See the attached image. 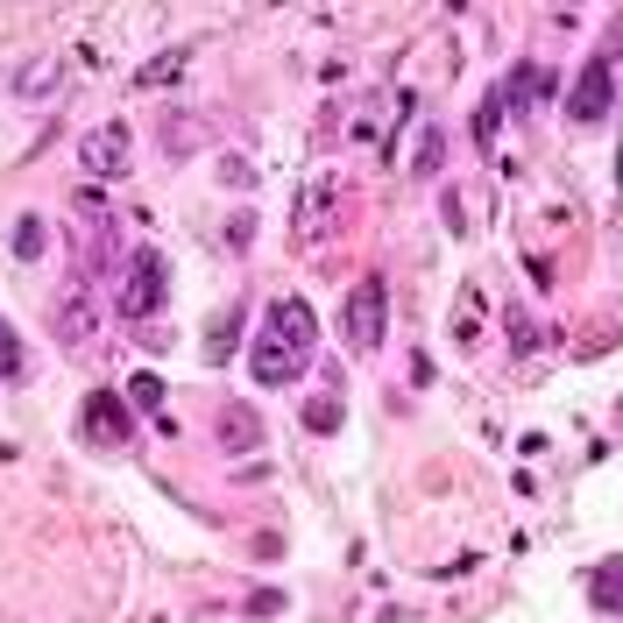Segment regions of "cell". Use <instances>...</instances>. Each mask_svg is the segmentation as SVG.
Segmentation results:
<instances>
[{
  "label": "cell",
  "mask_w": 623,
  "mask_h": 623,
  "mask_svg": "<svg viewBox=\"0 0 623 623\" xmlns=\"http://www.w3.org/2000/svg\"><path fill=\"white\" fill-rule=\"evenodd\" d=\"M234 334H241V312H220V326H212V355H234Z\"/></svg>",
  "instance_id": "cell-15"
},
{
  "label": "cell",
  "mask_w": 623,
  "mask_h": 623,
  "mask_svg": "<svg viewBox=\"0 0 623 623\" xmlns=\"http://www.w3.org/2000/svg\"><path fill=\"white\" fill-rule=\"evenodd\" d=\"M121 312H128V319H156V312H164V256H156V248L128 256V290H121Z\"/></svg>",
  "instance_id": "cell-4"
},
{
  "label": "cell",
  "mask_w": 623,
  "mask_h": 623,
  "mask_svg": "<svg viewBox=\"0 0 623 623\" xmlns=\"http://www.w3.org/2000/svg\"><path fill=\"white\" fill-rule=\"evenodd\" d=\"M496 121H503V92H482V107H475V142L482 149L496 142Z\"/></svg>",
  "instance_id": "cell-11"
},
{
  "label": "cell",
  "mask_w": 623,
  "mask_h": 623,
  "mask_svg": "<svg viewBox=\"0 0 623 623\" xmlns=\"http://www.w3.org/2000/svg\"><path fill=\"white\" fill-rule=\"evenodd\" d=\"M14 256H43V220H36V212H29V220H14Z\"/></svg>",
  "instance_id": "cell-12"
},
{
  "label": "cell",
  "mask_w": 623,
  "mask_h": 623,
  "mask_svg": "<svg viewBox=\"0 0 623 623\" xmlns=\"http://www.w3.org/2000/svg\"><path fill=\"white\" fill-rule=\"evenodd\" d=\"M545 92H553V71H545V65H517L511 71V86H503V107H532V100H545Z\"/></svg>",
  "instance_id": "cell-8"
},
{
  "label": "cell",
  "mask_w": 623,
  "mask_h": 623,
  "mask_svg": "<svg viewBox=\"0 0 623 623\" xmlns=\"http://www.w3.org/2000/svg\"><path fill=\"white\" fill-rule=\"evenodd\" d=\"M0 376H8V383H22V376H29V355H22V334H14V326H8V319H0Z\"/></svg>",
  "instance_id": "cell-10"
},
{
  "label": "cell",
  "mask_w": 623,
  "mask_h": 623,
  "mask_svg": "<svg viewBox=\"0 0 623 623\" xmlns=\"http://www.w3.org/2000/svg\"><path fill=\"white\" fill-rule=\"evenodd\" d=\"M86 439L128 446V404L113 397V389H92V397H86Z\"/></svg>",
  "instance_id": "cell-6"
},
{
  "label": "cell",
  "mask_w": 623,
  "mask_h": 623,
  "mask_svg": "<svg viewBox=\"0 0 623 623\" xmlns=\"http://www.w3.org/2000/svg\"><path fill=\"white\" fill-rule=\"evenodd\" d=\"M248 610H256V616H277V610H284V595H277V589H256V602H248Z\"/></svg>",
  "instance_id": "cell-20"
},
{
  "label": "cell",
  "mask_w": 623,
  "mask_h": 623,
  "mask_svg": "<svg viewBox=\"0 0 623 623\" xmlns=\"http://www.w3.org/2000/svg\"><path fill=\"white\" fill-rule=\"evenodd\" d=\"M178 71H185V50H170L164 65H149V71H142V86H164V78H178Z\"/></svg>",
  "instance_id": "cell-17"
},
{
  "label": "cell",
  "mask_w": 623,
  "mask_h": 623,
  "mask_svg": "<svg viewBox=\"0 0 623 623\" xmlns=\"http://www.w3.org/2000/svg\"><path fill=\"white\" fill-rule=\"evenodd\" d=\"M312 347H319V319H312L305 298H277L256 334V355H248V368H256V383H298L312 368Z\"/></svg>",
  "instance_id": "cell-1"
},
{
  "label": "cell",
  "mask_w": 623,
  "mask_h": 623,
  "mask_svg": "<svg viewBox=\"0 0 623 623\" xmlns=\"http://www.w3.org/2000/svg\"><path fill=\"white\" fill-rule=\"evenodd\" d=\"M589 595H595V610L623 616V560H610V567H595V574H589Z\"/></svg>",
  "instance_id": "cell-9"
},
{
  "label": "cell",
  "mask_w": 623,
  "mask_h": 623,
  "mask_svg": "<svg viewBox=\"0 0 623 623\" xmlns=\"http://www.w3.org/2000/svg\"><path fill=\"white\" fill-rule=\"evenodd\" d=\"M248 227H256V220H248V212H234V220H227V248H248Z\"/></svg>",
  "instance_id": "cell-19"
},
{
  "label": "cell",
  "mask_w": 623,
  "mask_h": 623,
  "mask_svg": "<svg viewBox=\"0 0 623 623\" xmlns=\"http://www.w3.org/2000/svg\"><path fill=\"white\" fill-rule=\"evenodd\" d=\"M511 347H517V355H532V312H511Z\"/></svg>",
  "instance_id": "cell-16"
},
{
  "label": "cell",
  "mask_w": 623,
  "mask_h": 623,
  "mask_svg": "<svg viewBox=\"0 0 623 623\" xmlns=\"http://www.w3.org/2000/svg\"><path fill=\"white\" fill-rule=\"evenodd\" d=\"M220 446H227V454H256V446H263V425H256L248 404H227V412H220Z\"/></svg>",
  "instance_id": "cell-7"
},
{
  "label": "cell",
  "mask_w": 623,
  "mask_h": 623,
  "mask_svg": "<svg viewBox=\"0 0 623 623\" xmlns=\"http://www.w3.org/2000/svg\"><path fill=\"white\" fill-rule=\"evenodd\" d=\"M616 185H623V149H616Z\"/></svg>",
  "instance_id": "cell-21"
},
{
  "label": "cell",
  "mask_w": 623,
  "mask_h": 623,
  "mask_svg": "<svg viewBox=\"0 0 623 623\" xmlns=\"http://www.w3.org/2000/svg\"><path fill=\"white\" fill-rule=\"evenodd\" d=\"M128 149H135V128L128 121H100L86 142H78V170H86V178H121Z\"/></svg>",
  "instance_id": "cell-3"
},
{
  "label": "cell",
  "mask_w": 623,
  "mask_h": 623,
  "mask_svg": "<svg viewBox=\"0 0 623 623\" xmlns=\"http://www.w3.org/2000/svg\"><path fill=\"white\" fill-rule=\"evenodd\" d=\"M305 425H312V433H340V404H334V397L305 404Z\"/></svg>",
  "instance_id": "cell-13"
},
{
  "label": "cell",
  "mask_w": 623,
  "mask_h": 623,
  "mask_svg": "<svg viewBox=\"0 0 623 623\" xmlns=\"http://www.w3.org/2000/svg\"><path fill=\"white\" fill-rule=\"evenodd\" d=\"M616 100V71H610V57H589L574 78V92H567V121H602Z\"/></svg>",
  "instance_id": "cell-5"
},
{
  "label": "cell",
  "mask_w": 623,
  "mask_h": 623,
  "mask_svg": "<svg viewBox=\"0 0 623 623\" xmlns=\"http://www.w3.org/2000/svg\"><path fill=\"white\" fill-rule=\"evenodd\" d=\"M128 404H142V412H156V404H164V383H156V376H135V383H128Z\"/></svg>",
  "instance_id": "cell-14"
},
{
  "label": "cell",
  "mask_w": 623,
  "mask_h": 623,
  "mask_svg": "<svg viewBox=\"0 0 623 623\" xmlns=\"http://www.w3.org/2000/svg\"><path fill=\"white\" fill-rule=\"evenodd\" d=\"M383 334H389V284L362 277L355 290H347V347H355V355H376Z\"/></svg>",
  "instance_id": "cell-2"
},
{
  "label": "cell",
  "mask_w": 623,
  "mask_h": 623,
  "mask_svg": "<svg viewBox=\"0 0 623 623\" xmlns=\"http://www.w3.org/2000/svg\"><path fill=\"white\" fill-rule=\"evenodd\" d=\"M439 156H446V142L425 128V135H418V170H439Z\"/></svg>",
  "instance_id": "cell-18"
}]
</instances>
